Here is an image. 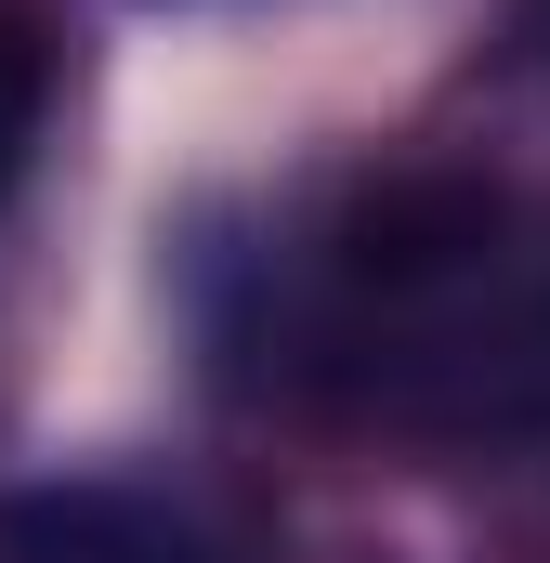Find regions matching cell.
<instances>
[{
    "label": "cell",
    "instance_id": "cell-1",
    "mask_svg": "<svg viewBox=\"0 0 550 563\" xmlns=\"http://www.w3.org/2000/svg\"><path fill=\"white\" fill-rule=\"evenodd\" d=\"M315 380L394 432H550V223L472 170H394L315 236Z\"/></svg>",
    "mask_w": 550,
    "mask_h": 563
},
{
    "label": "cell",
    "instance_id": "cell-2",
    "mask_svg": "<svg viewBox=\"0 0 550 563\" xmlns=\"http://www.w3.org/2000/svg\"><path fill=\"white\" fill-rule=\"evenodd\" d=\"M0 563H210V538L132 485H40L0 498Z\"/></svg>",
    "mask_w": 550,
    "mask_h": 563
},
{
    "label": "cell",
    "instance_id": "cell-3",
    "mask_svg": "<svg viewBox=\"0 0 550 563\" xmlns=\"http://www.w3.org/2000/svg\"><path fill=\"white\" fill-rule=\"evenodd\" d=\"M40 119H53V53H40V26H26V13H0V197L26 184Z\"/></svg>",
    "mask_w": 550,
    "mask_h": 563
}]
</instances>
